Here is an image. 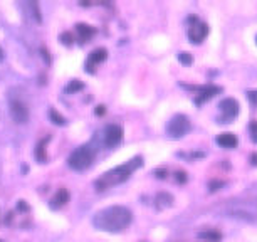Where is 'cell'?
Returning <instances> with one entry per match:
<instances>
[{
    "instance_id": "7402d4cb",
    "label": "cell",
    "mask_w": 257,
    "mask_h": 242,
    "mask_svg": "<svg viewBox=\"0 0 257 242\" xmlns=\"http://www.w3.org/2000/svg\"><path fill=\"white\" fill-rule=\"evenodd\" d=\"M177 175H178V177H177V180H178V182H185V180H187V178H185V173H183V172H182V173L178 172Z\"/></svg>"
},
{
    "instance_id": "d4e9b609",
    "label": "cell",
    "mask_w": 257,
    "mask_h": 242,
    "mask_svg": "<svg viewBox=\"0 0 257 242\" xmlns=\"http://www.w3.org/2000/svg\"><path fill=\"white\" fill-rule=\"evenodd\" d=\"M0 242H2V240H0Z\"/></svg>"
},
{
    "instance_id": "6da1fadb",
    "label": "cell",
    "mask_w": 257,
    "mask_h": 242,
    "mask_svg": "<svg viewBox=\"0 0 257 242\" xmlns=\"http://www.w3.org/2000/svg\"><path fill=\"white\" fill-rule=\"evenodd\" d=\"M133 214L130 209L121 205L106 207L94 215L93 224L96 229L104 232H121L132 224Z\"/></svg>"
},
{
    "instance_id": "e0dca14e",
    "label": "cell",
    "mask_w": 257,
    "mask_h": 242,
    "mask_svg": "<svg viewBox=\"0 0 257 242\" xmlns=\"http://www.w3.org/2000/svg\"><path fill=\"white\" fill-rule=\"evenodd\" d=\"M198 237H202V239H210V240H217L220 239L219 234H215V232H200Z\"/></svg>"
},
{
    "instance_id": "d6986e66",
    "label": "cell",
    "mask_w": 257,
    "mask_h": 242,
    "mask_svg": "<svg viewBox=\"0 0 257 242\" xmlns=\"http://www.w3.org/2000/svg\"><path fill=\"white\" fill-rule=\"evenodd\" d=\"M249 130H250V135H252V140L257 143V121H252L250 123V127H249Z\"/></svg>"
},
{
    "instance_id": "7a4b0ae2",
    "label": "cell",
    "mask_w": 257,
    "mask_h": 242,
    "mask_svg": "<svg viewBox=\"0 0 257 242\" xmlns=\"http://www.w3.org/2000/svg\"><path fill=\"white\" fill-rule=\"evenodd\" d=\"M138 167H142V158H135L132 162L124 163V165H119L113 168V170H108L103 173L98 180L94 182V185L98 190H108V188H113L119 183H123L132 177V173L137 170Z\"/></svg>"
},
{
    "instance_id": "ffe728a7",
    "label": "cell",
    "mask_w": 257,
    "mask_h": 242,
    "mask_svg": "<svg viewBox=\"0 0 257 242\" xmlns=\"http://www.w3.org/2000/svg\"><path fill=\"white\" fill-rule=\"evenodd\" d=\"M180 61L183 62V64H190V62H192V57H190V54H188V52H182V54H180Z\"/></svg>"
},
{
    "instance_id": "277c9868",
    "label": "cell",
    "mask_w": 257,
    "mask_h": 242,
    "mask_svg": "<svg viewBox=\"0 0 257 242\" xmlns=\"http://www.w3.org/2000/svg\"><path fill=\"white\" fill-rule=\"evenodd\" d=\"M188 132H190V121L183 114H177L175 118H172V121L168 123V133L172 135L173 138H180L183 135H187Z\"/></svg>"
},
{
    "instance_id": "9a60e30c",
    "label": "cell",
    "mask_w": 257,
    "mask_h": 242,
    "mask_svg": "<svg viewBox=\"0 0 257 242\" xmlns=\"http://www.w3.org/2000/svg\"><path fill=\"white\" fill-rule=\"evenodd\" d=\"M49 116H51V119H52V123H54V125H64L66 123L64 116H61L56 109H51L49 111Z\"/></svg>"
},
{
    "instance_id": "ac0fdd59",
    "label": "cell",
    "mask_w": 257,
    "mask_h": 242,
    "mask_svg": "<svg viewBox=\"0 0 257 242\" xmlns=\"http://www.w3.org/2000/svg\"><path fill=\"white\" fill-rule=\"evenodd\" d=\"M61 41L64 42L66 46H71V44H72V41H74V39H72V36H71L69 32H64V34H62V36H61Z\"/></svg>"
},
{
    "instance_id": "4fadbf2b",
    "label": "cell",
    "mask_w": 257,
    "mask_h": 242,
    "mask_svg": "<svg viewBox=\"0 0 257 242\" xmlns=\"http://www.w3.org/2000/svg\"><path fill=\"white\" fill-rule=\"evenodd\" d=\"M69 200V193H67V190H59L56 193V197L52 198V207H61V205H64L66 202Z\"/></svg>"
},
{
    "instance_id": "8fae6325",
    "label": "cell",
    "mask_w": 257,
    "mask_h": 242,
    "mask_svg": "<svg viewBox=\"0 0 257 242\" xmlns=\"http://www.w3.org/2000/svg\"><path fill=\"white\" fill-rule=\"evenodd\" d=\"M76 29H77V34H79V37L82 41H89V39L96 34L94 29L91 26H86V24H77Z\"/></svg>"
},
{
    "instance_id": "5b68a950",
    "label": "cell",
    "mask_w": 257,
    "mask_h": 242,
    "mask_svg": "<svg viewBox=\"0 0 257 242\" xmlns=\"http://www.w3.org/2000/svg\"><path fill=\"white\" fill-rule=\"evenodd\" d=\"M9 108H11V114L12 118L16 119V123H27L29 119V109L24 101L21 99H16V98H11L9 101Z\"/></svg>"
},
{
    "instance_id": "8992f818",
    "label": "cell",
    "mask_w": 257,
    "mask_h": 242,
    "mask_svg": "<svg viewBox=\"0 0 257 242\" xmlns=\"http://www.w3.org/2000/svg\"><path fill=\"white\" fill-rule=\"evenodd\" d=\"M123 140V130L118 125H108L104 130V145L109 148L116 147Z\"/></svg>"
},
{
    "instance_id": "44dd1931",
    "label": "cell",
    "mask_w": 257,
    "mask_h": 242,
    "mask_svg": "<svg viewBox=\"0 0 257 242\" xmlns=\"http://www.w3.org/2000/svg\"><path fill=\"white\" fill-rule=\"evenodd\" d=\"M249 99L254 104H257V91H250V93H249Z\"/></svg>"
},
{
    "instance_id": "52a82bcc",
    "label": "cell",
    "mask_w": 257,
    "mask_h": 242,
    "mask_svg": "<svg viewBox=\"0 0 257 242\" xmlns=\"http://www.w3.org/2000/svg\"><path fill=\"white\" fill-rule=\"evenodd\" d=\"M220 113H222V119L224 123H230L232 118H235L237 113H239V103L235 99H224L220 103Z\"/></svg>"
},
{
    "instance_id": "3957f363",
    "label": "cell",
    "mask_w": 257,
    "mask_h": 242,
    "mask_svg": "<svg viewBox=\"0 0 257 242\" xmlns=\"http://www.w3.org/2000/svg\"><path fill=\"white\" fill-rule=\"evenodd\" d=\"M94 160V152L93 148L89 147V145H82V147L76 148L74 152L69 155V160H67V163H69V167L72 170H86L91 163H93Z\"/></svg>"
},
{
    "instance_id": "7c38bea8",
    "label": "cell",
    "mask_w": 257,
    "mask_h": 242,
    "mask_svg": "<svg viewBox=\"0 0 257 242\" xmlns=\"http://www.w3.org/2000/svg\"><path fill=\"white\" fill-rule=\"evenodd\" d=\"M219 93V88H215V86H210V88H207V89H203L200 94L197 96V104H202L205 99H210L213 94H217Z\"/></svg>"
},
{
    "instance_id": "30bf717a",
    "label": "cell",
    "mask_w": 257,
    "mask_h": 242,
    "mask_svg": "<svg viewBox=\"0 0 257 242\" xmlns=\"http://www.w3.org/2000/svg\"><path fill=\"white\" fill-rule=\"evenodd\" d=\"M217 143L224 148H235L237 147V138L234 133H222L217 137Z\"/></svg>"
},
{
    "instance_id": "2e32d148",
    "label": "cell",
    "mask_w": 257,
    "mask_h": 242,
    "mask_svg": "<svg viewBox=\"0 0 257 242\" xmlns=\"http://www.w3.org/2000/svg\"><path fill=\"white\" fill-rule=\"evenodd\" d=\"M44 143L46 142H41L39 143V147H37V150H36V158L39 160V162H46V153H44Z\"/></svg>"
},
{
    "instance_id": "9c48e42d",
    "label": "cell",
    "mask_w": 257,
    "mask_h": 242,
    "mask_svg": "<svg viewBox=\"0 0 257 242\" xmlns=\"http://www.w3.org/2000/svg\"><path fill=\"white\" fill-rule=\"evenodd\" d=\"M106 57H108V51H106V49H103V47H99V49H94L88 56V62H86V67H88V71L93 72L94 66H98L99 62L106 61Z\"/></svg>"
},
{
    "instance_id": "603a6c76",
    "label": "cell",
    "mask_w": 257,
    "mask_h": 242,
    "mask_svg": "<svg viewBox=\"0 0 257 242\" xmlns=\"http://www.w3.org/2000/svg\"><path fill=\"white\" fill-rule=\"evenodd\" d=\"M104 113V106H99L98 109H96V114H103Z\"/></svg>"
},
{
    "instance_id": "5bb4252c",
    "label": "cell",
    "mask_w": 257,
    "mask_h": 242,
    "mask_svg": "<svg viewBox=\"0 0 257 242\" xmlns=\"http://www.w3.org/2000/svg\"><path fill=\"white\" fill-rule=\"evenodd\" d=\"M84 86H82V83L81 81H77V79H74L72 83H69L66 86V93H76V91H81Z\"/></svg>"
},
{
    "instance_id": "cb8c5ba5",
    "label": "cell",
    "mask_w": 257,
    "mask_h": 242,
    "mask_svg": "<svg viewBox=\"0 0 257 242\" xmlns=\"http://www.w3.org/2000/svg\"><path fill=\"white\" fill-rule=\"evenodd\" d=\"M0 61H4V51H2V47H0Z\"/></svg>"
},
{
    "instance_id": "ba28073f",
    "label": "cell",
    "mask_w": 257,
    "mask_h": 242,
    "mask_svg": "<svg viewBox=\"0 0 257 242\" xmlns=\"http://www.w3.org/2000/svg\"><path fill=\"white\" fill-rule=\"evenodd\" d=\"M207 32H208L207 24H203V22H195L190 29H188V39H190V42L200 44L203 39H205Z\"/></svg>"
}]
</instances>
